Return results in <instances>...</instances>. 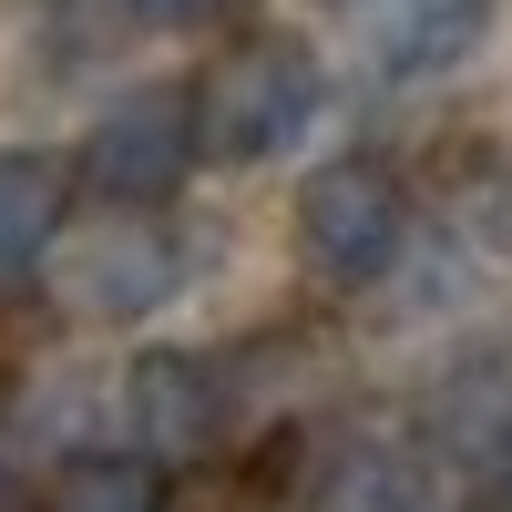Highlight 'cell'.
Masks as SVG:
<instances>
[{
  "mask_svg": "<svg viewBox=\"0 0 512 512\" xmlns=\"http://www.w3.org/2000/svg\"><path fill=\"white\" fill-rule=\"evenodd\" d=\"M492 31V0H359V52L379 82H431L472 62Z\"/></svg>",
  "mask_w": 512,
  "mask_h": 512,
  "instance_id": "5",
  "label": "cell"
},
{
  "mask_svg": "<svg viewBox=\"0 0 512 512\" xmlns=\"http://www.w3.org/2000/svg\"><path fill=\"white\" fill-rule=\"evenodd\" d=\"M52 512H164V472L144 451H93V461H62Z\"/></svg>",
  "mask_w": 512,
  "mask_h": 512,
  "instance_id": "8",
  "label": "cell"
},
{
  "mask_svg": "<svg viewBox=\"0 0 512 512\" xmlns=\"http://www.w3.org/2000/svg\"><path fill=\"white\" fill-rule=\"evenodd\" d=\"M328 512H441V472H420L400 451H359L349 472H338Z\"/></svg>",
  "mask_w": 512,
  "mask_h": 512,
  "instance_id": "9",
  "label": "cell"
},
{
  "mask_svg": "<svg viewBox=\"0 0 512 512\" xmlns=\"http://www.w3.org/2000/svg\"><path fill=\"white\" fill-rule=\"evenodd\" d=\"M195 93L175 82H134V93H113L93 113V134H82V185L103 205H164L185 175H195Z\"/></svg>",
  "mask_w": 512,
  "mask_h": 512,
  "instance_id": "3",
  "label": "cell"
},
{
  "mask_svg": "<svg viewBox=\"0 0 512 512\" xmlns=\"http://www.w3.org/2000/svg\"><path fill=\"white\" fill-rule=\"evenodd\" d=\"M0 502H11V472H0Z\"/></svg>",
  "mask_w": 512,
  "mask_h": 512,
  "instance_id": "12",
  "label": "cell"
},
{
  "mask_svg": "<svg viewBox=\"0 0 512 512\" xmlns=\"http://www.w3.org/2000/svg\"><path fill=\"white\" fill-rule=\"evenodd\" d=\"M72 236V164L0 154V297H21Z\"/></svg>",
  "mask_w": 512,
  "mask_h": 512,
  "instance_id": "6",
  "label": "cell"
},
{
  "mask_svg": "<svg viewBox=\"0 0 512 512\" xmlns=\"http://www.w3.org/2000/svg\"><path fill=\"white\" fill-rule=\"evenodd\" d=\"M134 441L144 461L164 472V461H205L226 431H236V369L226 359H205V349H154L134 359Z\"/></svg>",
  "mask_w": 512,
  "mask_h": 512,
  "instance_id": "4",
  "label": "cell"
},
{
  "mask_svg": "<svg viewBox=\"0 0 512 512\" xmlns=\"http://www.w3.org/2000/svg\"><path fill=\"white\" fill-rule=\"evenodd\" d=\"M492 502H502V512H512V441H502V451H492Z\"/></svg>",
  "mask_w": 512,
  "mask_h": 512,
  "instance_id": "11",
  "label": "cell"
},
{
  "mask_svg": "<svg viewBox=\"0 0 512 512\" xmlns=\"http://www.w3.org/2000/svg\"><path fill=\"white\" fill-rule=\"evenodd\" d=\"M72 297L93 318H144L175 297V246H164V226H93L72 256Z\"/></svg>",
  "mask_w": 512,
  "mask_h": 512,
  "instance_id": "7",
  "label": "cell"
},
{
  "mask_svg": "<svg viewBox=\"0 0 512 512\" xmlns=\"http://www.w3.org/2000/svg\"><path fill=\"white\" fill-rule=\"evenodd\" d=\"M400 246H410V185L379 154H338L297 185V256H308V277L369 287V277L400 267Z\"/></svg>",
  "mask_w": 512,
  "mask_h": 512,
  "instance_id": "2",
  "label": "cell"
},
{
  "mask_svg": "<svg viewBox=\"0 0 512 512\" xmlns=\"http://www.w3.org/2000/svg\"><path fill=\"white\" fill-rule=\"evenodd\" d=\"M318 103H328L318 62L297 52L287 31H256V41H236V52L195 82V144L216 164H267L287 144H308Z\"/></svg>",
  "mask_w": 512,
  "mask_h": 512,
  "instance_id": "1",
  "label": "cell"
},
{
  "mask_svg": "<svg viewBox=\"0 0 512 512\" xmlns=\"http://www.w3.org/2000/svg\"><path fill=\"white\" fill-rule=\"evenodd\" d=\"M134 21H154V31H195V21H226L236 0H123Z\"/></svg>",
  "mask_w": 512,
  "mask_h": 512,
  "instance_id": "10",
  "label": "cell"
}]
</instances>
